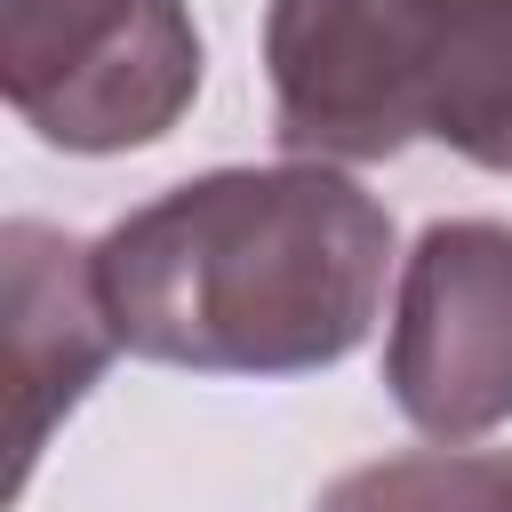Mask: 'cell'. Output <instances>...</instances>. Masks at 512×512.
Returning a JSON list of instances; mask_svg holds the SVG:
<instances>
[{
    "mask_svg": "<svg viewBox=\"0 0 512 512\" xmlns=\"http://www.w3.org/2000/svg\"><path fill=\"white\" fill-rule=\"evenodd\" d=\"M392 208L328 160L208 168L96 240V288L136 360L192 376H320L384 312Z\"/></svg>",
    "mask_w": 512,
    "mask_h": 512,
    "instance_id": "1",
    "label": "cell"
},
{
    "mask_svg": "<svg viewBox=\"0 0 512 512\" xmlns=\"http://www.w3.org/2000/svg\"><path fill=\"white\" fill-rule=\"evenodd\" d=\"M272 136L288 160H392L416 136L512 176V0H272Z\"/></svg>",
    "mask_w": 512,
    "mask_h": 512,
    "instance_id": "2",
    "label": "cell"
},
{
    "mask_svg": "<svg viewBox=\"0 0 512 512\" xmlns=\"http://www.w3.org/2000/svg\"><path fill=\"white\" fill-rule=\"evenodd\" d=\"M208 48L184 0H0L8 112L80 160L160 144L200 96Z\"/></svg>",
    "mask_w": 512,
    "mask_h": 512,
    "instance_id": "3",
    "label": "cell"
},
{
    "mask_svg": "<svg viewBox=\"0 0 512 512\" xmlns=\"http://www.w3.org/2000/svg\"><path fill=\"white\" fill-rule=\"evenodd\" d=\"M392 408L424 440H480L512 424V224L440 216L400 256L384 328Z\"/></svg>",
    "mask_w": 512,
    "mask_h": 512,
    "instance_id": "4",
    "label": "cell"
},
{
    "mask_svg": "<svg viewBox=\"0 0 512 512\" xmlns=\"http://www.w3.org/2000/svg\"><path fill=\"white\" fill-rule=\"evenodd\" d=\"M0 280H8V384H16V480L8 488H24L56 416H72L88 384L104 376V360L120 352V328L96 288V248L56 224L8 216Z\"/></svg>",
    "mask_w": 512,
    "mask_h": 512,
    "instance_id": "5",
    "label": "cell"
},
{
    "mask_svg": "<svg viewBox=\"0 0 512 512\" xmlns=\"http://www.w3.org/2000/svg\"><path fill=\"white\" fill-rule=\"evenodd\" d=\"M312 512H512V456L496 448H408L336 472Z\"/></svg>",
    "mask_w": 512,
    "mask_h": 512,
    "instance_id": "6",
    "label": "cell"
}]
</instances>
